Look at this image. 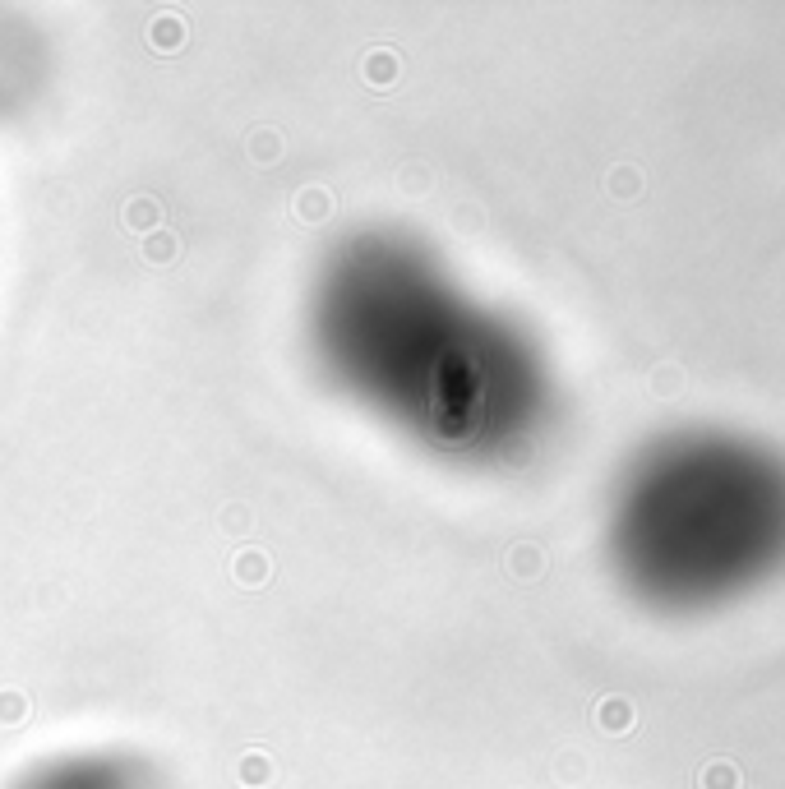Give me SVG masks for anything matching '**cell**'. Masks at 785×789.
<instances>
[{
    "instance_id": "cell-2",
    "label": "cell",
    "mask_w": 785,
    "mask_h": 789,
    "mask_svg": "<svg viewBox=\"0 0 785 789\" xmlns=\"http://www.w3.org/2000/svg\"><path fill=\"white\" fill-rule=\"evenodd\" d=\"M33 789H130V780H125L121 766L111 762H65L56 766V771H47V776H37Z\"/></svg>"
},
{
    "instance_id": "cell-1",
    "label": "cell",
    "mask_w": 785,
    "mask_h": 789,
    "mask_svg": "<svg viewBox=\"0 0 785 789\" xmlns=\"http://www.w3.org/2000/svg\"><path fill=\"white\" fill-rule=\"evenodd\" d=\"M310 342L342 393L421 448L495 443V337L421 240L402 231L342 240L314 277Z\"/></svg>"
},
{
    "instance_id": "cell-3",
    "label": "cell",
    "mask_w": 785,
    "mask_h": 789,
    "mask_svg": "<svg viewBox=\"0 0 785 789\" xmlns=\"http://www.w3.org/2000/svg\"><path fill=\"white\" fill-rule=\"evenodd\" d=\"M739 766L735 762H707L702 766V789H739Z\"/></svg>"
},
{
    "instance_id": "cell-4",
    "label": "cell",
    "mask_w": 785,
    "mask_h": 789,
    "mask_svg": "<svg viewBox=\"0 0 785 789\" xmlns=\"http://www.w3.org/2000/svg\"><path fill=\"white\" fill-rule=\"evenodd\" d=\"M628 720H633L628 702H610V706H605V730H628Z\"/></svg>"
}]
</instances>
